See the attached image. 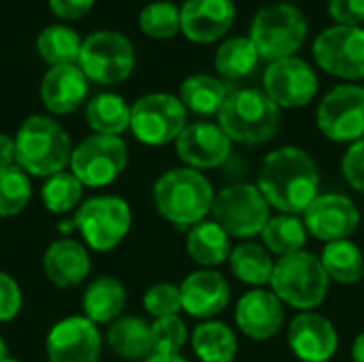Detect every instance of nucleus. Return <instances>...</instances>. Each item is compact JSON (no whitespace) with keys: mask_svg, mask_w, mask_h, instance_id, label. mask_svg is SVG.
<instances>
[{"mask_svg":"<svg viewBox=\"0 0 364 362\" xmlns=\"http://www.w3.org/2000/svg\"><path fill=\"white\" fill-rule=\"evenodd\" d=\"M269 286L284 305L299 312H314L326 301L331 280L320 258L303 250L275 262Z\"/></svg>","mask_w":364,"mask_h":362,"instance_id":"obj_5","label":"nucleus"},{"mask_svg":"<svg viewBox=\"0 0 364 362\" xmlns=\"http://www.w3.org/2000/svg\"><path fill=\"white\" fill-rule=\"evenodd\" d=\"M2 362H21V361H17V358H11V356H6V358H4Z\"/></svg>","mask_w":364,"mask_h":362,"instance_id":"obj_48","label":"nucleus"},{"mask_svg":"<svg viewBox=\"0 0 364 362\" xmlns=\"http://www.w3.org/2000/svg\"><path fill=\"white\" fill-rule=\"evenodd\" d=\"M256 186L279 213L299 215L320 196V171L305 149L286 145L264 158Z\"/></svg>","mask_w":364,"mask_h":362,"instance_id":"obj_1","label":"nucleus"},{"mask_svg":"<svg viewBox=\"0 0 364 362\" xmlns=\"http://www.w3.org/2000/svg\"><path fill=\"white\" fill-rule=\"evenodd\" d=\"M175 151L179 160L194 171H207L222 166L232 151V141L211 122H194L183 128L175 141Z\"/></svg>","mask_w":364,"mask_h":362,"instance_id":"obj_17","label":"nucleus"},{"mask_svg":"<svg viewBox=\"0 0 364 362\" xmlns=\"http://www.w3.org/2000/svg\"><path fill=\"white\" fill-rule=\"evenodd\" d=\"M41 198L47 211L51 213H68L77 211L83 198V183L68 171L55 173L45 179Z\"/></svg>","mask_w":364,"mask_h":362,"instance_id":"obj_35","label":"nucleus"},{"mask_svg":"<svg viewBox=\"0 0 364 362\" xmlns=\"http://www.w3.org/2000/svg\"><path fill=\"white\" fill-rule=\"evenodd\" d=\"M258 60V49L250 36H232L218 47L215 70L224 79H243L256 68Z\"/></svg>","mask_w":364,"mask_h":362,"instance_id":"obj_33","label":"nucleus"},{"mask_svg":"<svg viewBox=\"0 0 364 362\" xmlns=\"http://www.w3.org/2000/svg\"><path fill=\"white\" fill-rule=\"evenodd\" d=\"M192 350L203 362H232L239 352V341L228 324L207 320L194 329Z\"/></svg>","mask_w":364,"mask_h":362,"instance_id":"obj_28","label":"nucleus"},{"mask_svg":"<svg viewBox=\"0 0 364 362\" xmlns=\"http://www.w3.org/2000/svg\"><path fill=\"white\" fill-rule=\"evenodd\" d=\"M100 354V331L85 316H68L60 320L47 335L49 362H98Z\"/></svg>","mask_w":364,"mask_h":362,"instance_id":"obj_15","label":"nucleus"},{"mask_svg":"<svg viewBox=\"0 0 364 362\" xmlns=\"http://www.w3.org/2000/svg\"><path fill=\"white\" fill-rule=\"evenodd\" d=\"M181 309L198 320H211L222 314L230 301V284L220 271L200 269L190 273L181 286Z\"/></svg>","mask_w":364,"mask_h":362,"instance_id":"obj_20","label":"nucleus"},{"mask_svg":"<svg viewBox=\"0 0 364 362\" xmlns=\"http://www.w3.org/2000/svg\"><path fill=\"white\" fill-rule=\"evenodd\" d=\"M264 94L282 109H299L318 94V75L301 58H284L271 62L262 77Z\"/></svg>","mask_w":364,"mask_h":362,"instance_id":"obj_14","label":"nucleus"},{"mask_svg":"<svg viewBox=\"0 0 364 362\" xmlns=\"http://www.w3.org/2000/svg\"><path fill=\"white\" fill-rule=\"evenodd\" d=\"M188 341V326L179 316L158 318L151 324L154 354H179Z\"/></svg>","mask_w":364,"mask_h":362,"instance_id":"obj_38","label":"nucleus"},{"mask_svg":"<svg viewBox=\"0 0 364 362\" xmlns=\"http://www.w3.org/2000/svg\"><path fill=\"white\" fill-rule=\"evenodd\" d=\"M352 361L364 362V333H360L352 344Z\"/></svg>","mask_w":364,"mask_h":362,"instance_id":"obj_45","label":"nucleus"},{"mask_svg":"<svg viewBox=\"0 0 364 362\" xmlns=\"http://www.w3.org/2000/svg\"><path fill=\"white\" fill-rule=\"evenodd\" d=\"M126 288L117 277L111 275H102L98 280H94L81 299L83 305V316L98 324H111L117 318H122V312L126 307Z\"/></svg>","mask_w":364,"mask_h":362,"instance_id":"obj_24","label":"nucleus"},{"mask_svg":"<svg viewBox=\"0 0 364 362\" xmlns=\"http://www.w3.org/2000/svg\"><path fill=\"white\" fill-rule=\"evenodd\" d=\"M92 262L87 247L73 239L53 241L43 256L45 277L58 288H75L90 275Z\"/></svg>","mask_w":364,"mask_h":362,"instance_id":"obj_23","label":"nucleus"},{"mask_svg":"<svg viewBox=\"0 0 364 362\" xmlns=\"http://www.w3.org/2000/svg\"><path fill=\"white\" fill-rule=\"evenodd\" d=\"M341 173L352 190L364 194V139L348 147L341 160Z\"/></svg>","mask_w":364,"mask_h":362,"instance_id":"obj_40","label":"nucleus"},{"mask_svg":"<svg viewBox=\"0 0 364 362\" xmlns=\"http://www.w3.org/2000/svg\"><path fill=\"white\" fill-rule=\"evenodd\" d=\"M68 132L47 115L28 117L15 134V164L30 177L47 179L70 164Z\"/></svg>","mask_w":364,"mask_h":362,"instance_id":"obj_3","label":"nucleus"},{"mask_svg":"<svg viewBox=\"0 0 364 362\" xmlns=\"http://www.w3.org/2000/svg\"><path fill=\"white\" fill-rule=\"evenodd\" d=\"M139 26L151 38H173L181 32V9L166 0L151 2L141 11Z\"/></svg>","mask_w":364,"mask_h":362,"instance_id":"obj_37","label":"nucleus"},{"mask_svg":"<svg viewBox=\"0 0 364 362\" xmlns=\"http://www.w3.org/2000/svg\"><path fill=\"white\" fill-rule=\"evenodd\" d=\"M87 96V77L77 64L51 66L41 83V98L47 111L55 115L73 113Z\"/></svg>","mask_w":364,"mask_h":362,"instance_id":"obj_22","label":"nucleus"},{"mask_svg":"<svg viewBox=\"0 0 364 362\" xmlns=\"http://www.w3.org/2000/svg\"><path fill=\"white\" fill-rule=\"evenodd\" d=\"M286 320L284 303L267 288H254L245 292L235 309V324L254 341L273 339Z\"/></svg>","mask_w":364,"mask_h":362,"instance_id":"obj_19","label":"nucleus"},{"mask_svg":"<svg viewBox=\"0 0 364 362\" xmlns=\"http://www.w3.org/2000/svg\"><path fill=\"white\" fill-rule=\"evenodd\" d=\"M49 6L60 19H79L94 6V0H49Z\"/></svg>","mask_w":364,"mask_h":362,"instance_id":"obj_43","label":"nucleus"},{"mask_svg":"<svg viewBox=\"0 0 364 362\" xmlns=\"http://www.w3.org/2000/svg\"><path fill=\"white\" fill-rule=\"evenodd\" d=\"M230 273L247 286L254 288H264L271 282L275 260L271 258V252L254 241H243L237 247H232L230 258Z\"/></svg>","mask_w":364,"mask_h":362,"instance_id":"obj_27","label":"nucleus"},{"mask_svg":"<svg viewBox=\"0 0 364 362\" xmlns=\"http://www.w3.org/2000/svg\"><path fill=\"white\" fill-rule=\"evenodd\" d=\"M188 256L203 269H215L230 258L232 245L228 233L213 220H203L188 230Z\"/></svg>","mask_w":364,"mask_h":362,"instance_id":"obj_25","label":"nucleus"},{"mask_svg":"<svg viewBox=\"0 0 364 362\" xmlns=\"http://www.w3.org/2000/svg\"><path fill=\"white\" fill-rule=\"evenodd\" d=\"M237 17L232 0H186L181 32L194 43H215L228 34Z\"/></svg>","mask_w":364,"mask_h":362,"instance_id":"obj_21","label":"nucleus"},{"mask_svg":"<svg viewBox=\"0 0 364 362\" xmlns=\"http://www.w3.org/2000/svg\"><path fill=\"white\" fill-rule=\"evenodd\" d=\"M128 164V147L119 137L92 134L83 139L70 156V173L83 188L111 186Z\"/></svg>","mask_w":364,"mask_h":362,"instance_id":"obj_11","label":"nucleus"},{"mask_svg":"<svg viewBox=\"0 0 364 362\" xmlns=\"http://www.w3.org/2000/svg\"><path fill=\"white\" fill-rule=\"evenodd\" d=\"M9 354H6V346H4V339H2V335H0V362L4 361Z\"/></svg>","mask_w":364,"mask_h":362,"instance_id":"obj_47","label":"nucleus"},{"mask_svg":"<svg viewBox=\"0 0 364 362\" xmlns=\"http://www.w3.org/2000/svg\"><path fill=\"white\" fill-rule=\"evenodd\" d=\"M218 124L232 143L262 145L277 134L282 111L264 90L245 87L228 94L222 111L218 113Z\"/></svg>","mask_w":364,"mask_h":362,"instance_id":"obj_4","label":"nucleus"},{"mask_svg":"<svg viewBox=\"0 0 364 362\" xmlns=\"http://www.w3.org/2000/svg\"><path fill=\"white\" fill-rule=\"evenodd\" d=\"M143 307L149 316L158 318H168V316H179L181 312V292L179 286L173 284H156L147 288L143 297Z\"/></svg>","mask_w":364,"mask_h":362,"instance_id":"obj_39","label":"nucleus"},{"mask_svg":"<svg viewBox=\"0 0 364 362\" xmlns=\"http://www.w3.org/2000/svg\"><path fill=\"white\" fill-rule=\"evenodd\" d=\"M107 344L113 354L124 361H145L151 350V324L136 316H122L111 322L107 331Z\"/></svg>","mask_w":364,"mask_h":362,"instance_id":"obj_26","label":"nucleus"},{"mask_svg":"<svg viewBox=\"0 0 364 362\" xmlns=\"http://www.w3.org/2000/svg\"><path fill=\"white\" fill-rule=\"evenodd\" d=\"M23 297L19 284L4 271H0V322H11L21 312Z\"/></svg>","mask_w":364,"mask_h":362,"instance_id":"obj_41","label":"nucleus"},{"mask_svg":"<svg viewBox=\"0 0 364 362\" xmlns=\"http://www.w3.org/2000/svg\"><path fill=\"white\" fill-rule=\"evenodd\" d=\"M305 228L311 237L331 243L350 239L360 226L356 203L343 194H320L303 213Z\"/></svg>","mask_w":364,"mask_h":362,"instance_id":"obj_16","label":"nucleus"},{"mask_svg":"<svg viewBox=\"0 0 364 362\" xmlns=\"http://www.w3.org/2000/svg\"><path fill=\"white\" fill-rule=\"evenodd\" d=\"M81 38L75 30L66 26H47L38 38H36V49L45 62L51 66H66V64H77L79 53H81Z\"/></svg>","mask_w":364,"mask_h":362,"instance_id":"obj_34","label":"nucleus"},{"mask_svg":"<svg viewBox=\"0 0 364 362\" xmlns=\"http://www.w3.org/2000/svg\"><path fill=\"white\" fill-rule=\"evenodd\" d=\"M134 62L136 55L132 43L119 32L102 30L83 41L77 66L83 70L87 81L113 85L130 77Z\"/></svg>","mask_w":364,"mask_h":362,"instance_id":"obj_10","label":"nucleus"},{"mask_svg":"<svg viewBox=\"0 0 364 362\" xmlns=\"http://www.w3.org/2000/svg\"><path fill=\"white\" fill-rule=\"evenodd\" d=\"M156 211L177 228H192L211 213L215 190L211 181L194 169H171L151 190Z\"/></svg>","mask_w":364,"mask_h":362,"instance_id":"obj_2","label":"nucleus"},{"mask_svg":"<svg viewBox=\"0 0 364 362\" xmlns=\"http://www.w3.org/2000/svg\"><path fill=\"white\" fill-rule=\"evenodd\" d=\"M32 196L30 175H26L17 164L0 169V218L19 215Z\"/></svg>","mask_w":364,"mask_h":362,"instance_id":"obj_36","label":"nucleus"},{"mask_svg":"<svg viewBox=\"0 0 364 362\" xmlns=\"http://www.w3.org/2000/svg\"><path fill=\"white\" fill-rule=\"evenodd\" d=\"M228 87L224 81L198 73L188 77L181 83L179 90V100L183 102V107L196 115H218L228 98Z\"/></svg>","mask_w":364,"mask_h":362,"instance_id":"obj_30","label":"nucleus"},{"mask_svg":"<svg viewBox=\"0 0 364 362\" xmlns=\"http://www.w3.org/2000/svg\"><path fill=\"white\" fill-rule=\"evenodd\" d=\"M250 38L262 60L292 58L307 38V19L294 4H269L256 13Z\"/></svg>","mask_w":364,"mask_h":362,"instance_id":"obj_6","label":"nucleus"},{"mask_svg":"<svg viewBox=\"0 0 364 362\" xmlns=\"http://www.w3.org/2000/svg\"><path fill=\"white\" fill-rule=\"evenodd\" d=\"M314 58L333 77L364 79V28L339 23L326 28L314 41Z\"/></svg>","mask_w":364,"mask_h":362,"instance_id":"obj_13","label":"nucleus"},{"mask_svg":"<svg viewBox=\"0 0 364 362\" xmlns=\"http://www.w3.org/2000/svg\"><path fill=\"white\" fill-rule=\"evenodd\" d=\"M75 226L94 252L115 250L132 226L130 205L113 194L87 198L75 211Z\"/></svg>","mask_w":364,"mask_h":362,"instance_id":"obj_8","label":"nucleus"},{"mask_svg":"<svg viewBox=\"0 0 364 362\" xmlns=\"http://www.w3.org/2000/svg\"><path fill=\"white\" fill-rule=\"evenodd\" d=\"M328 13L339 26L364 23V0H328Z\"/></svg>","mask_w":364,"mask_h":362,"instance_id":"obj_42","label":"nucleus"},{"mask_svg":"<svg viewBox=\"0 0 364 362\" xmlns=\"http://www.w3.org/2000/svg\"><path fill=\"white\" fill-rule=\"evenodd\" d=\"M186 126L188 109L173 94L154 92L130 105V130L143 145L160 147L173 143Z\"/></svg>","mask_w":364,"mask_h":362,"instance_id":"obj_9","label":"nucleus"},{"mask_svg":"<svg viewBox=\"0 0 364 362\" xmlns=\"http://www.w3.org/2000/svg\"><path fill=\"white\" fill-rule=\"evenodd\" d=\"M307 228L305 222L299 215L279 213L271 218L262 230V243L271 254H277L279 258L303 252L307 243Z\"/></svg>","mask_w":364,"mask_h":362,"instance_id":"obj_32","label":"nucleus"},{"mask_svg":"<svg viewBox=\"0 0 364 362\" xmlns=\"http://www.w3.org/2000/svg\"><path fill=\"white\" fill-rule=\"evenodd\" d=\"M143 362H188L183 356L179 354H151L147 356Z\"/></svg>","mask_w":364,"mask_h":362,"instance_id":"obj_46","label":"nucleus"},{"mask_svg":"<svg viewBox=\"0 0 364 362\" xmlns=\"http://www.w3.org/2000/svg\"><path fill=\"white\" fill-rule=\"evenodd\" d=\"M320 262L328 275V280L343 284V286H354L364 280V254L363 250L350 241H331L324 245Z\"/></svg>","mask_w":364,"mask_h":362,"instance_id":"obj_29","label":"nucleus"},{"mask_svg":"<svg viewBox=\"0 0 364 362\" xmlns=\"http://www.w3.org/2000/svg\"><path fill=\"white\" fill-rule=\"evenodd\" d=\"M316 122L333 143H356L364 139V87L356 83L335 85L318 105Z\"/></svg>","mask_w":364,"mask_h":362,"instance_id":"obj_12","label":"nucleus"},{"mask_svg":"<svg viewBox=\"0 0 364 362\" xmlns=\"http://www.w3.org/2000/svg\"><path fill=\"white\" fill-rule=\"evenodd\" d=\"M15 164V139L0 132V169Z\"/></svg>","mask_w":364,"mask_h":362,"instance_id":"obj_44","label":"nucleus"},{"mask_svg":"<svg viewBox=\"0 0 364 362\" xmlns=\"http://www.w3.org/2000/svg\"><path fill=\"white\" fill-rule=\"evenodd\" d=\"M85 119L94 134L119 137L130 128V105L117 94H98L85 107Z\"/></svg>","mask_w":364,"mask_h":362,"instance_id":"obj_31","label":"nucleus"},{"mask_svg":"<svg viewBox=\"0 0 364 362\" xmlns=\"http://www.w3.org/2000/svg\"><path fill=\"white\" fill-rule=\"evenodd\" d=\"M211 218L232 239H254L262 235L271 220V205L254 183H232L215 194Z\"/></svg>","mask_w":364,"mask_h":362,"instance_id":"obj_7","label":"nucleus"},{"mask_svg":"<svg viewBox=\"0 0 364 362\" xmlns=\"http://www.w3.org/2000/svg\"><path fill=\"white\" fill-rule=\"evenodd\" d=\"M288 346L301 362H328L337 354L339 335L328 318L301 312L288 326Z\"/></svg>","mask_w":364,"mask_h":362,"instance_id":"obj_18","label":"nucleus"}]
</instances>
